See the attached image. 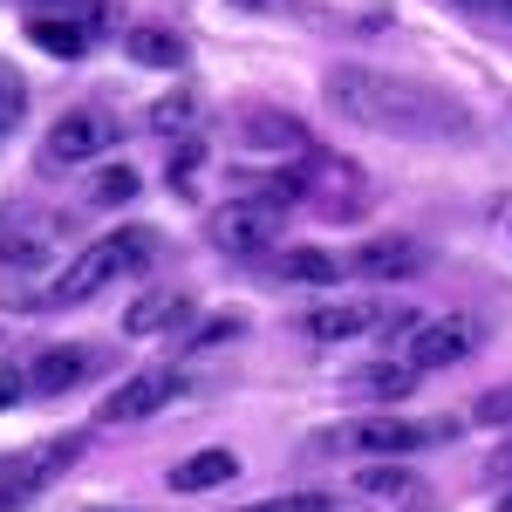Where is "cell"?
Here are the masks:
<instances>
[{
  "label": "cell",
  "mask_w": 512,
  "mask_h": 512,
  "mask_svg": "<svg viewBox=\"0 0 512 512\" xmlns=\"http://www.w3.org/2000/svg\"><path fill=\"white\" fill-rule=\"evenodd\" d=\"M478 424H512V390L478 396Z\"/></svg>",
  "instance_id": "cell-24"
},
{
  "label": "cell",
  "mask_w": 512,
  "mask_h": 512,
  "mask_svg": "<svg viewBox=\"0 0 512 512\" xmlns=\"http://www.w3.org/2000/svg\"><path fill=\"white\" fill-rule=\"evenodd\" d=\"M76 458H82V437H41V444H28V451L0 458V492L35 499V492H48V485L69 472Z\"/></svg>",
  "instance_id": "cell-6"
},
{
  "label": "cell",
  "mask_w": 512,
  "mask_h": 512,
  "mask_svg": "<svg viewBox=\"0 0 512 512\" xmlns=\"http://www.w3.org/2000/svg\"><path fill=\"white\" fill-rule=\"evenodd\" d=\"M198 315V301L185 287H151V294H137L130 308H123V335H137V342H151V335H185Z\"/></svg>",
  "instance_id": "cell-9"
},
{
  "label": "cell",
  "mask_w": 512,
  "mask_h": 512,
  "mask_svg": "<svg viewBox=\"0 0 512 512\" xmlns=\"http://www.w3.org/2000/svg\"><path fill=\"white\" fill-rule=\"evenodd\" d=\"M41 253H48V233L0 239V274H7V267H41Z\"/></svg>",
  "instance_id": "cell-20"
},
{
  "label": "cell",
  "mask_w": 512,
  "mask_h": 512,
  "mask_svg": "<svg viewBox=\"0 0 512 512\" xmlns=\"http://www.w3.org/2000/svg\"><path fill=\"white\" fill-rule=\"evenodd\" d=\"M239 335H246V315H239V308H226V315L198 321L185 342H192V349H219V342H239Z\"/></svg>",
  "instance_id": "cell-19"
},
{
  "label": "cell",
  "mask_w": 512,
  "mask_h": 512,
  "mask_svg": "<svg viewBox=\"0 0 512 512\" xmlns=\"http://www.w3.org/2000/svg\"><path fill=\"white\" fill-rule=\"evenodd\" d=\"M321 96H328L335 117L362 123V130H383V137H458V130H465V110H458L444 89L390 76V69H369V62L328 69Z\"/></svg>",
  "instance_id": "cell-1"
},
{
  "label": "cell",
  "mask_w": 512,
  "mask_h": 512,
  "mask_svg": "<svg viewBox=\"0 0 512 512\" xmlns=\"http://www.w3.org/2000/svg\"><path fill=\"white\" fill-rule=\"evenodd\" d=\"M465 7H485V0H465Z\"/></svg>",
  "instance_id": "cell-35"
},
{
  "label": "cell",
  "mask_w": 512,
  "mask_h": 512,
  "mask_svg": "<svg viewBox=\"0 0 512 512\" xmlns=\"http://www.w3.org/2000/svg\"><path fill=\"white\" fill-rule=\"evenodd\" d=\"M499 512H512V492H506V499H499Z\"/></svg>",
  "instance_id": "cell-34"
},
{
  "label": "cell",
  "mask_w": 512,
  "mask_h": 512,
  "mask_svg": "<svg viewBox=\"0 0 512 512\" xmlns=\"http://www.w3.org/2000/svg\"><path fill=\"white\" fill-rule=\"evenodd\" d=\"M96 362H103L96 349H48V355L35 362V369H28V390L62 396V390H76V383L89 376V369H96Z\"/></svg>",
  "instance_id": "cell-12"
},
{
  "label": "cell",
  "mask_w": 512,
  "mask_h": 512,
  "mask_svg": "<svg viewBox=\"0 0 512 512\" xmlns=\"http://www.w3.org/2000/svg\"><path fill=\"white\" fill-rule=\"evenodd\" d=\"M96 198H103V205H123V198H137V178H130V171H103V178H96Z\"/></svg>",
  "instance_id": "cell-23"
},
{
  "label": "cell",
  "mask_w": 512,
  "mask_h": 512,
  "mask_svg": "<svg viewBox=\"0 0 512 512\" xmlns=\"http://www.w3.org/2000/svg\"><path fill=\"white\" fill-rule=\"evenodd\" d=\"M246 512H335L328 492H294V499H267V506H246Z\"/></svg>",
  "instance_id": "cell-22"
},
{
  "label": "cell",
  "mask_w": 512,
  "mask_h": 512,
  "mask_svg": "<svg viewBox=\"0 0 512 512\" xmlns=\"http://www.w3.org/2000/svg\"><path fill=\"white\" fill-rule=\"evenodd\" d=\"M246 137H253V144H301V123H287V117H253L246 123Z\"/></svg>",
  "instance_id": "cell-21"
},
{
  "label": "cell",
  "mask_w": 512,
  "mask_h": 512,
  "mask_svg": "<svg viewBox=\"0 0 512 512\" xmlns=\"http://www.w3.org/2000/svg\"><path fill=\"white\" fill-rule=\"evenodd\" d=\"M308 342H355V335H390V328H417L403 301H328L294 321Z\"/></svg>",
  "instance_id": "cell-4"
},
{
  "label": "cell",
  "mask_w": 512,
  "mask_h": 512,
  "mask_svg": "<svg viewBox=\"0 0 512 512\" xmlns=\"http://www.w3.org/2000/svg\"><path fill=\"white\" fill-rule=\"evenodd\" d=\"M485 478H492V485H512V444H499V451H492V465H485Z\"/></svg>",
  "instance_id": "cell-29"
},
{
  "label": "cell",
  "mask_w": 512,
  "mask_h": 512,
  "mask_svg": "<svg viewBox=\"0 0 512 512\" xmlns=\"http://www.w3.org/2000/svg\"><path fill=\"white\" fill-rule=\"evenodd\" d=\"M117 144V123L110 117H96V110H76V117H62L55 130H48V144H41V164H89V158H103Z\"/></svg>",
  "instance_id": "cell-7"
},
{
  "label": "cell",
  "mask_w": 512,
  "mask_h": 512,
  "mask_svg": "<svg viewBox=\"0 0 512 512\" xmlns=\"http://www.w3.org/2000/svg\"><path fill=\"white\" fill-rule=\"evenodd\" d=\"M349 267L369 274V280H396V274H417L424 267V246H410V239H369V246L349 253Z\"/></svg>",
  "instance_id": "cell-11"
},
{
  "label": "cell",
  "mask_w": 512,
  "mask_h": 512,
  "mask_svg": "<svg viewBox=\"0 0 512 512\" xmlns=\"http://www.w3.org/2000/svg\"><path fill=\"white\" fill-rule=\"evenodd\" d=\"M21 396H28V376H21L14 362H0V410H14Z\"/></svg>",
  "instance_id": "cell-25"
},
{
  "label": "cell",
  "mask_w": 512,
  "mask_h": 512,
  "mask_svg": "<svg viewBox=\"0 0 512 512\" xmlns=\"http://www.w3.org/2000/svg\"><path fill=\"white\" fill-rule=\"evenodd\" d=\"M14 123H21V89H0V144L14 137Z\"/></svg>",
  "instance_id": "cell-26"
},
{
  "label": "cell",
  "mask_w": 512,
  "mask_h": 512,
  "mask_svg": "<svg viewBox=\"0 0 512 512\" xmlns=\"http://www.w3.org/2000/svg\"><path fill=\"white\" fill-rule=\"evenodd\" d=\"M355 492H369V499H410V492H417V478L403 472L396 458H383V465H369V472L355 478Z\"/></svg>",
  "instance_id": "cell-18"
},
{
  "label": "cell",
  "mask_w": 512,
  "mask_h": 512,
  "mask_svg": "<svg viewBox=\"0 0 512 512\" xmlns=\"http://www.w3.org/2000/svg\"><path fill=\"white\" fill-rule=\"evenodd\" d=\"M28 41H35L41 55H62V62H76L82 48H89V28H82V21H48V14H41V21H28Z\"/></svg>",
  "instance_id": "cell-17"
},
{
  "label": "cell",
  "mask_w": 512,
  "mask_h": 512,
  "mask_svg": "<svg viewBox=\"0 0 512 512\" xmlns=\"http://www.w3.org/2000/svg\"><path fill=\"white\" fill-rule=\"evenodd\" d=\"M499 14H506V21H512V0H499Z\"/></svg>",
  "instance_id": "cell-33"
},
{
  "label": "cell",
  "mask_w": 512,
  "mask_h": 512,
  "mask_svg": "<svg viewBox=\"0 0 512 512\" xmlns=\"http://www.w3.org/2000/svg\"><path fill=\"white\" fill-rule=\"evenodd\" d=\"M178 390H185V383H178V369H137V376H123L117 390L103 396V410H96V417H103V424H137V417L164 410Z\"/></svg>",
  "instance_id": "cell-8"
},
{
  "label": "cell",
  "mask_w": 512,
  "mask_h": 512,
  "mask_svg": "<svg viewBox=\"0 0 512 512\" xmlns=\"http://www.w3.org/2000/svg\"><path fill=\"white\" fill-rule=\"evenodd\" d=\"M192 171H198V144H185L178 151V185H192Z\"/></svg>",
  "instance_id": "cell-30"
},
{
  "label": "cell",
  "mask_w": 512,
  "mask_h": 512,
  "mask_svg": "<svg viewBox=\"0 0 512 512\" xmlns=\"http://www.w3.org/2000/svg\"><path fill=\"white\" fill-rule=\"evenodd\" d=\"M280 280L335 287V280H342V260H335V253H321V246H287V253H280Z\"/></svg>",
  "instance_id": "cell-15"
},
{
  "label": "cell",
  "mask_w": 512,
  "mask_h": 512,
  "mask_svg": "<svg viewBox=\"0 0 512 512\" xmlns=\"http://www.w3.org/2000/svg\"><path fill=\"white\" fill-rule=\"evenodd\" d=\"M82 28L103 35V28H110V0H82Z\"/></svg>",
  "instance_id": "cell-28"
},
{
  "label": "cell",
  "mask_w": 512,
  "mask_h": 512,
  "mask_svg": "<svg viewBox=\"0 0 512 512\" xmlns=\"http://www.w3.org/2000/svg\"><path fill=\"white\" fill-rule=\"evenodd\" d=\"M158 260V233L151 226H117V233L89 239L76 260L62 267V280L48 287V294H35L41 308H82L89 294H103L110 280H130L137 267H151Z\"/></svg>",
  "instance_id": "cell-2"
},
{
  "label": "cell",
  "mask_w": 512,
  "mask_h": 512,
  "mask_svg": "<svg viewBox=\"0 0 512 512\" xmlns=\"http://www.w3.org/2000/svg\"><path fill=\"white\" fill-rule=\"evenodd\" d=\"M444 437H458L451 417H396V410H369V417H349V424H335V431H321L315 444L321 451H362V458H410V451H424V444H444Z\"/></svg>",
  "instance_id": "cell-3"
},
{
  "label": "cell",
  "mask_w": 512,
  "mask_h": 512,
  "mask_svg": "<svg viewBox=\"0 0 512 512\" xmlns=\"http://www.w3.org/2000/svg\"><path fill=\"white\" fill-rule=\"evenodd\" d=\"M233 472H239L233 451H198L185 465H171V492H205V485H226Z\"/></svg>",
  "instance_id": "cell-16"
},
{
  "label": "cell",
  "mask_w": 512,
  "mask_h": 512,
  "mask_svg": "<svg viewBox=\"0 0 512 512\" xmlns=\"http://www.w3.org/2000/svg\"><path fill=\"white\" fill-rule=\"evenodd\" d=\"M185 110H192L185 96H178V103H158V110H151V123H158V130H185Z\"/></svg>",
  "instance_id": "cell-27"
},
{
  "label": "cell",
  "mask_w": 512,
  "mask_h": 512,
  "mask_svg": "<svg viewBox=\"0 0 512 512\" xmlns=\"http://www.w3.org/2000/svg\"><path fill=\"white\" fill-rule=\"evenodd\" d=\"M28 506V499H14V492H0V512H21Z\"/></svg>",
  "instance_id": "cell-31"
},
{
  "label": "cell",
  "mask_w": 512,
  "mask_h": 512,
  "mask_svg": "<svg viewBox=\"0 0 512 512\" xmlns=\"http://www.w3.org/2000/svg\"><path fill=\"white\" fill-rule=\"evenodd\" d=\"M123 55H130L137 69H178V62H185V41L171 35V28H130V35H123Z\"/></svg>",
  "instance_id": "cell-13"
},
{
  "label": "cell",
  "mask_w": 512,
  "mask_h": 512,
  "mask_svg": "<svg viewBox=\"0 0 512 512\" xmlns=\"http://www.w3.org/2000/svg\"><path fill=\"white\" fill-rule=\"evenodd\" d=\"M28 7H62V0H28Z\"/></svg>",
  "instance_id": "cell-32"
},
{
  "label": "cell",
  "mask_w": 512,
  "mask_h": 512,
  "mask_svg": "<svg viewBox=\"0 0 512 512\" xmlns=\"http://www.w3.org/2000/svg\"><path fill=\"white\" fill-rule=\"evenodd\" d=\"M410 362H376V369H355L349 376V396H369V403H403L410 396Z\"/></svg>",
  "instance_id": "cell-14"
},
{
  "label": "cell",
  "mask_w": 512,
  "mask_h": 512,
  "mask_svg": "<svg viewBox=\"0 0 512 512\" xmlns=\"http://www.w3.org/2000/svg\"><path fill=\"white\" fill-rule=\"evenodd\" d=\"M478 342H485L478 315H431V321H417V328H410L403 362H410V369H451V362H465Z\"/></svg>",
  "instance_id": "cell-5"
},
{
  "label": "cell",
  "mask_w": 512,
  "mask_h": 512,
  "mask_svg": "<svg viewBox=\"0 0 512 512\" xmlns=\"http://www.w3.org/2000/svg\"><path fill=\"white\" fill-rule=\"evenodd\" d=\"M274 205H226L219 219H212V239L226 246V253H260V246H274Z\"/></svg>",
  "instance_id": "cell-10"
}]
</instances>
